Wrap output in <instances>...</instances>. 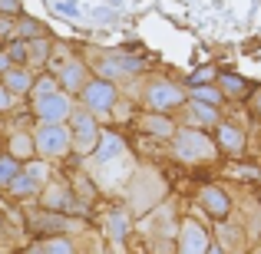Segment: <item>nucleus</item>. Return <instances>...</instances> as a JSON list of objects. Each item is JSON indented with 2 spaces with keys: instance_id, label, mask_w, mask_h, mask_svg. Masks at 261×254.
Masks as SVG:
<instances>
[{
  "instance_id": "f257e3e1",
  "label": "nucleus",
  "mask_w": 261,
  "mask_h": 254,
  "mask_svg": "<svg viewBox=\"0 0 261 254\" xmlns=\"http://www.w3.org/2000/svg\"><path fill=\"white\" fill-rule=\"evenodd\" d=\"M172 146H175V159L182 162H212L218 152V146L195 126H185L172 132Z\"/></svg>"
},
{
  "instance_id": "f03ea898",
  "label": "nucleus",
  "mask_w": 261,
  "mask_h": 254,
  "mask_svg": "<svg viewBox=\"0 0 261 254\" xmlns=\"http://www.w3.org/2000/svg\"><path fill=\"white\" fill-rule=\"evenodd\" d=\"M33 146H37V155L46 162H57L63 159L66 152H70V129L63 126V122H37V129H33Z\"/></svg>"
},
{
  "instance_id": "7ed1b4c3",
  "label": "nucleus",
  "mask_w": 261,
  "mask_h": 254,
  "mask_svg": "<svg viewBox=\"0 0 261 254\" xmlns=\"http://www.w3.org/2000/svg\"><path fill=\"white\" fill-rule=\"evenodd\" d=\"M80 99H83V109L96 116V119H109L116 109V99H119V93H116V83L113 79H89V83L80 89Z\"/></svg>"
},
{
  "instance_id": "20e7f679",
  "label": "nucleus",
  "mask_w": 261,
  "mask_h": 254,
  "mask_svg": "<svg viewBox=\"0 0 261 254\" xmlns=\"http://www.w3.org/2000/svg\"><path fill=\"white\" fill-rule=\"evenodd\" d=\"M99 142V119L89 109H73L70 112V146L80 155H89Z\"/></svg>"
},
{
  "instance_id": "39448f33",
  "label": "nucleus",
  "mask_w": 261,
  "mask_h": 254,
  "mask_svg": "<svg viewBox=\"0 0 261 254\" xmlns=\"http://www.w3.org/2000/svg\"><path fill=\"white\" fill-rule=\"evenodd\" d=\"M142 106H146V112H172V109L185 106V93L169 79H152L142 93Z\"/></svg>"
},
{
  "instance_id": "423d86ee",
  "label": "nucleus",
  "mask_w": 261,
  "mask_h": 254,
  "mask_svg": "<svg viewBox=\"0 0 261 254\" xmlns=\"http://www.w3.org/2000/svg\"><path fill=\"white\" fill-rule=\"evenodd\" d=\"M33 112H37V119H43V122H63V119H70V112H73L70 93L53 89V93L33 96Z\"/></svg>"
},
{
  "instance_id": "0eeeda50",
  "label": "nucleus",
  "mask_w": 261,
  "mask_h": 254,
  "mask_svg": "<svg viewBox=\"0 0 261 254\" xmlns=\"http://www.w3.org/2000/svg\"><path fill=\"white\" fill-rule=\"evenodd\" d=\"M178 235V251L175 254H205L208 248V231L195 221V218H182V228L175 231Z\"/></svg>"
},
{
  "instance_id": "6e6552de",
  "label": "nucleus",
  "mask_w": 261,
  "mask_h": 254,
  "mask_svg": "<svg viewBox=\"0 0 261 254\" xmlns=\"http://www.w3.org/2000/svg\"><path fill=\"white\" fill-rule=\"evenodd\" d=\"M40 198H43V208L46 211H80V215H83V205L76 202V198H73V191L70 188H63V185H43V188H40Z\"/></svg>"
},
{
  "instance_id": "1a4fd4ad",
  "label": "nucleus",
  "mask_w": 261,
  "mask_h": 254,
  "mask_svg": "<svg viewBox=\"0 0 261 254\" xmlns=\"http://www.w3.org/2000/svg\"><path fill=\"white\" fill-rule=\"evenodd\" d=\"M57 79H60V89L63 93H70V96H76L80 89H83L89 83V66L83 63V60H66L63 66L57 70Z\"/></svg>"
},
{
  "instance_id": "9d476101",
  "label": "nucleus",
  "mask_w": 261,
  "mask_h": 254,
  "mask_svg": "<svg viewBox=\"0 0 261 254\" xmlns=\"http://www.w3.org/2000/svg\"><path fill=\"white\" fill-rule=\"evenodd\" d=\"M198 205H202V211L208 218H215V221H225V218H228V211H231L228 195H225L218 185H205V188L198 191Z\"/></svg>"
},
{
  "instance_id": "9b49d317",
  "label": "nucleus",
  "mask_w": 261,
  "mask_h": 254,
  "mask_svg": "<svg viewBox=\"0 0 261 254\" xmlns=\"http://www.w3.org/2000/svg\"><path fill=\"white\" fill-rule=\"evenodd\" d=\"M215 146L225 155H242L245 152V129H238L235 122H215Z\"/></svg>"
},
{
  "instance_id": "f8f14e48",
  "label": "nucleus",
  "mask_w": 261,
  "mask_h": 254,
  "mask_svg": "<svg viewBox=\"0 0 261 254\" xmlns=\"http://www.w3.org/2000/svg\"><path fill=\"white\" fill-rule=\"evenodd\" d=\"M122 152H126V142H122L116 132H102V129H99V142H96V149L89 155H93L99 165H113Z\"/></svg>"
},
{
  "instance_id": "ddd939ff",
  "label": "nucleus",
  "mask_w": 261,
  "mask_h": 254,
  "mask_svg": "<svg viewBox=\"0 0 261 254\" xmlns=\"http://www.w3.org/2000/svg\"><path fill=\"white\" fill-rule=\"evenodd\" d=\"M33 79H37V76H33L27 66H10V70L0 73V86H7L13 96H30Z\"/></svg>"
},
{
  "instance_id": "4468645a",
  "label": "nucleus",
  "mask_w": 261,
  "mask_h": 254,
  "mask_svg": "<svg viewBox=\"0 0 261 254\" xmlns=\"http://www.w3.org/2000/svg\"><path fill=\"white\" fill-rule=\"evenodd\" d=\"M139 129L146 135H159V139H172V132H175V122L172 119H166V112H146L139 119Z\"/></svg>"
},
{
  "instance_id": "2eb2a0df",
  "label": "nucleus",
  "mask_w": 261,
  "mask_h": 254,
  "mask_svg": "<svg viewBox=\"0 0 261 254\" xmlns=\"http://www.w3.org/2000/svg\"><path fill=\"white\" fill-rule=\"evenodd\" d=\"M40 188H43V185H40V182H33V178L27 175L23 168H20L17 175H13L10 182H7V191H10L13 198H33V195H40Z\"/></svg>"
},
{
  "instance_id": "dca6fc26",
  "label": "nucleus",
  "mask_w": 261,
  "mask_h": 254,
  "mask_svg": "<svg viewBox=\"0 0 261 254\" xmlns=\"http://www.w3.org/2000/svg\"><path fill=\"white\" fill-rule=\"evenodd\" d=\"M10 155L13 159H20V162H27V159H37V146H33V132H13L10 135Z\"/></svg>"
},
{
  "instance_id": "f3484780",
  "label": "nucleus",
  "mask_w": 261,
  "mask_h": 254,
  "mask_svg": "<svg viewBox=\"0 0 261 254\" xmlns=\"http://www.w3.org/2000/svg\"><path fill=\"white\" fill-rule=\"evenodd\" d=\"M185 106H189L192 119L202 122V126H215V122H218V106H208V102H198V99L185 102Z\"/></svg>"
},
{
  "instance_id": "a211bd4d",
  "label": "nucleus",
  "mask_w": 261,
  "mask_h": 254,
  "mask_svg": "<svg viewBox=\"0 0 261 254\" xmlns=\"http://www.w3.org/2000/svg\"><path fill=\"white\" fill-rule=\"evenodd\" d=\"M13 37L17 40H40V37H46V30L43 26H37V20H30V17H23V20H13Z\"/></svg>"
},
{
  "instance_id": "6ab92c4d",
  "label": "nucleus",
  "mask_w": 261,
  "mask_h": 254,
  "mask_svg": "<svg viewBox=\"0 0 261 254\" xmlns=\"http://www.w3.org/2000/svg\"><path fill=\"white\" fill-rule=\"evenodd\" d=\"M218 86H222L225 96H248V83H245L242 76H235V73H222V76H215Z\"/></svg>"
},
{
  "instance_id": "aec40b11",
  "label": "nucleus",
  "mask_w": 261,
  "mask_h": 254,
  "mask_svg": "<svg viewBox=\"0 0 261 254\" xmlns=\"http://www.w3.org/2000/svg\"><path fill=\"white\" fill-rule=\"evenodd\" d=\"M192 99L198 102H208V106H218V102H225V93L218 86H192Z\"/></svg>"
},
{
  "instance_id": "412c9836",
  "label": "nucleus",
  "mask_w": 261,
  "mask_h": 254,
  "mask_svg": "<svg viewBox=\"0 0 261 254\" xmlns=\"http://www.w3.org/2000/svg\"><path fill=\"white\" fill-rule=\"evenodd\" d=\"M4 53L10 57L13 66H27V63H30V43H27V40H13Z\"/></svg>"
},
{
  "instance_id": "4be33fe9",
  "label": "nucleus",
  "mask_w": 261,
  "mask_h": 254,
  "mask_svg": "<svg viewBox=\"0 0 261 254\" xmlns=\"http://www.w3.org/2000/svg\"><path fill=\"white\" fill-rule=\"evenodd\" d=\"M20 168H23V162H20V159H13L10 152H7V155H0V188H7V182H10V178L17 175Z\"/></svg>"
},
{
  "instance_id": "5701e85b",
  "label": "nucleus",
  "mask_w": 261,
  "mask_h": 254,
  "mask_svg": "<svg viewBox=\"0 0 261 254\" xmlns=\"http://www.w3.org/2000/svg\"><path fill=\"white\" fill-rule=\"evenodd\" d=\"M40 254H76V248L66 238H50V241L40 244Z\"/></svg>"
},
{
  "instance_id": "b1692460",
  "label": "nucleus",
  "mask_w": 261,
  "mask_h": 254,
  "mask_svg": "<svg viewBox=\"0 0 261 254\" xmlns=\"http://www.w3.org/2000/svg\"><path fill=\"white\" fill-rule=\"evenodd\" d=\"M109 228H113V238L119 241V238L129 235V218L122 215V211H113V215H109Z\"/></svg>"
},
{
  "instance_id": "393cba45",
  "label": "nucleus",
  "mask_w": 261,
  "mask_h": 254,
  "mask_svg": "<svg viewBox=\"0 0 261 254\" xmlns=\"http://www.w3.org/2000/svg\"><path fill=\"white\" fill-rule=\"evenodd\" d=\"M23 172L33 178V182H40V185H46V178H50V168L40 165V162H33V159H27V162H23Z\"/></svg>"
},
{
  "instance_id": "a878e982",
  "label": "nucleus",
  "mask_w": 261,
  "mask_h": 254,
  "mask_svg": "<svg viewBox=\"0 0 261 254\" xmlns=\"http://www.w3.org/2000/svg\"><path fill=\"white\" fill-rule=\"evenodd\" d=\"M212 79H215V70L208 66V70H198L195 76H192V86H205V83H212Z\"/></svg>"
},
{
  "instance_id": "bb28decb",
  "label": "nucleus",
  "mask_w": 261,
  "mask_h": 254,
  "mask_svg": "<svg viewBox=\"0 0 261 254\" xmlns=\"http://www.w3.org/2000/svg\"><path fill=\"white\" fill-rule=\"evenodd\" d=\"M0 13H4V17H17L20 13V0H0Z\"/></svg>"
},
{
  "instance_id": "cd10ccee",
  "label": "nucleus",
  "mask_w": 261,
  "mask_h": 254,
  "mask_svg": "<svg viewBox=\"0 0 261 254\" xmlns=\"http://www.w3.org/2000/svg\"><path fill=\"white\" fill-rule=\"evenodd\" d=\"M13 109V93L7 86H0V112H10Z\"/></svg>"
},
{
  "instance_id": "c85d7f7f",
  "label": "nucleus",
  "mask_w": 261,
  "mask_h": 254,
  "mask_svg": "<svg viewBox=\"0 0 261 254\" xmlns=\"http://www.w3.org/2000/svg\"><path fill=\"white\" fill-rule=\"evenodd\" d=\"M7 37H13V20L0 13V40H7Z\"/></svg>"
},
{
  "instance_id": "c756f323",
  "label": "nucleus",
  "mask_w": 261,
  "mask_h": 254,
  "mask_svg": "<svg viewBox=\"0 0 261 254\" xmlns=\"http://www.w3.org/2000/svg\"><path fill=\"white\" fill-rule=\"evenodd\" d=\"M57 7H60L63 13H76V10H80V7H76V0H60Z\"/></svg>"
},
{
  "instance_id": "7c9ffc66",
  "label": "nucleus",
  "mask_w": 261,
  "mask_h": 254,
  "mask_svg": "<svg viewBox=\"0 0 261 254\" xmlns=\"http://www.w3.org/2000/svg\"><path fill=\"white\" fill-rule=\"evenodd\" d=\"M10 66H13V63H10V57H7V53H0V73L10 70Z\"/></svg>"
},
{
  "instance_id": "2f4dec72",
  "label": "nucleus",
  "mask_w": 261,
  "mask_h": 254,
  "mask_svg": "<svg viewBox=\"0 0 261 254\" xmlns=\"http://www.w3.org/2000/svg\"><path fill=\"white\" fill-rule=\"evenodd\" d=\"M205 254H225V251L218 248V244H208V248H205Z\"/></svg>"
},
{
  "instance_id": "473e14b6",
  "label": "nucleus",
  "mask_w": 261,
  "mask_h": 254,
  "mask_svg": "<svg viewBox=\"0 0 261 254\" xmlns=\"http://www.w3.org/2000/svg\"><path fill=\"white\" fill-rule=\"evenodd\" d=\"M255 112L261 116V89H258V93H255Z\"/></svg>"
},
{
  "instance_id": "72a5a7b5",
  "label": "nucleus",
  "mask_w": 261,
  "mask_h": 254,
  "mask_svg": "<svg viewBox=\"0 0 261 254\" xmlns=\"http://www.w3.org/2000/svg\"><path fill=\"white\" fill-rule=\"evenodd\" d=\"M258 254H261V251H258Z\"/></svg>"
}]
</instances>
